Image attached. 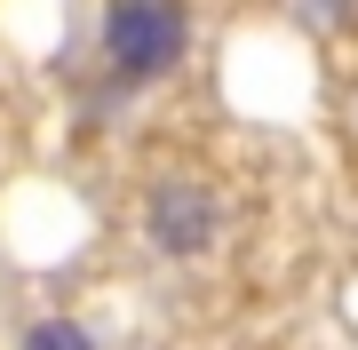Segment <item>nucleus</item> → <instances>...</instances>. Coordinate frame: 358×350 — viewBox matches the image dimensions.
<instances>
[{"label":"nucleus","mask_w":358,"mask_h":350,"mask_svg":"<svg viewBox=\"0 0 358 350\" xmlns=\"http://www.w3.org/2000/svg\"><path fill=\"white\" fill-rule=\"evenodd\" d=\"M24 350H96V335L72 326V319H40L32 335H24Z\"/></svg>","instance_id":"obj_3"},{"label":"nucleus","mask_w":358,"mask_h":350,"mask_svg":"<svg viewBox=\"0 0 358 350\" xmlns=\"http://www.w3.org/2000/svg\"><path fill=\"white\" fill-rule=\"evenodd\" d=\"M103 64L120 88L167 80L183 64V0H103Z\"/></svg>","instance_id":"obj_1"},{"label":"nucleus","mask_w":358,"mask_h":350,"mask_svg":"<svg viewBox=\"0 0 358 350\" xmlns=\"http://www.w3.org/2000/svg\"><path fill=\"white\" fill-rule=\"evenodd\" d=\"M152 239L167 255H207V247H215V199H207L192 175H167L152 191Z\"/></svg>","instance_id":"obj_2"},{"label":"nucleus","mask_w":358,"mask_h":350,"mask_svg":"<svg viewBox=\"0 0 358 350\" xmlns=\"http://www.w3.org/2000/svg\"><path fill=\"white\" fill-rule=\"evenodd\" d=\"M310 8H319L327 24H343V16H358V0H310Z\"/></svg>","instance_id":"obj_4"}]
</instances>
